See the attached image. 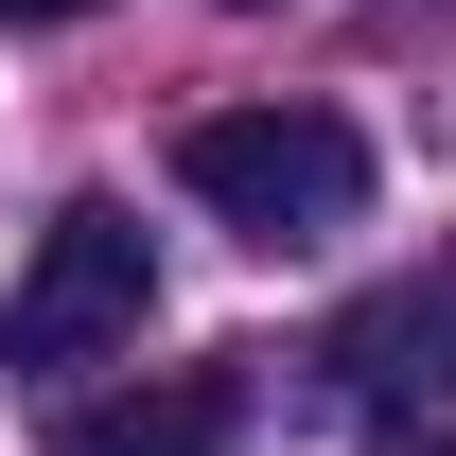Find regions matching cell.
<instances>
[{
  "label": "cell",
  "mask_w": 456,
  "mask_h": 456,
  "mask_svg": "<svg viewBox=\"0 0 456 456\" xmlns=\"http://www.w3.org/2000/svg\"><path fill=\"white\" fill-rule=\"evenodd\" d=\"M141 316H159V246H141V211L70 193V211L36 228V264H18V298H0V369H88V351H123Z\"/></svg>",
  "instance_id": "2"
},
{
  "label": "cell",
  "mask_w": 456,
  "mask_h": 456,
  "mask_svg": "<svg viewBox=\"0 0 456 456\" xmlns=\"http://www.w3.org/2000/svg\"><path fill=\"white\" fill-rule=\"evenodd\" d=\"M175 193L281 264V246H334V228H369V141H351L334 106H211L193 141H175Z\"/></svg>",
  "instance_id": "1"
},
{
  "label": "cell",
  "mask_w": 456,
  "mask_h": 456,
  "mask_svg": "<svg viewBox=\"0 0 456 456\" xmlns=\"http://www.w3.org/2000/svg\"><path fill=\"white\" fill-rule=\"evenodd\" d=\"M211 18H264V0H211Z\"/></svg>",
  "instance_id": "6"
},
{
  "label": "cell",
  "mask_w": 456,
  "mask_h": 456,
  "mask_svg": "<svg viewBox=\"0 0 456 456\" xmlns=\"http://www.w3.org/2000/svg\"><path fill=\"white\" fill-rule=\"evenodd\" d=\"M421 456H456V439H421Z\"/></svg>",
  "instance_id": "7"
},
{
  "label": "cell",
  "mask_w": 456,
  "mask_h": 456,
  "mask_svg": "<svg viewBox=\"0 0 456 456\" xmlns=\"http://www.w3.org/2000/svg\"><path fill=\"white\" fill-rule=\"evenodd\" d=\"M334 369H351V387H456V246H439L403 298H369V316H351Z\"/></svg>",
  "instance_id": "4"
},
{
  "label": "cell",
  "mask_w": 456,
  "mask_h": 456,
  "mask_svg": "<svg viewBox=\"0 0 456 456\" xmlns=\"http://www.w3.org/2000/svg\"><path fill=\"white\" fill-rule=\"evenodd\" d=\"M228 439H246V369H159L53 421V456H228Z\"/></svg>",
  "instance_id": "3"
},
{
  "label": "cell",
  "mask_w": 456,
  "mask_h": 456,
  "mask_svg": "<svg viewBox=\"0 0 456 456\" xmlns=\"http://www.w3.org/2000/svg\"><path fill=\"white\" fill-rule=\"evenodd\" d=\"M0 18H18V36H53V18H106V0H0Z\"/></svg>",
  "instance_id": "5"
}]
</instances>
